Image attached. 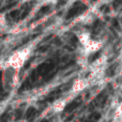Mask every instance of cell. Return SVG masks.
Segmentation results:
<instances>
[{
  "label": "cell",
  "instance_id": "6",
  "mask_svg": "<svg viewBox=\"0 0 122 122\" xmlns=\"http://www.w3.org/2000/svg\"><path fill=\"white\" fill-rule=\"evenodd\" d=\"M5 27H6L5 17H4V15H0V31H1V30H3Z\"/></svg>",
  "mask_w": 122,
  "mask_h": 122
},
{
  "label": "cell",
  "instance_id": "2",
  "mask_svg": "<svg viewBox=\"0 0 122 122\" xmlns=\"http://www.w3.org/2000/svg\"><path fill=\"white\" fill-rule=\"evenodd\" d=\"M2 86L5 90H11L16 85L18 84L19 80V72L16 70L12 69V67H2Z\"/></svg>",
  "mask_w": 122,
  "mask_h": 122
},
{
  "label": "cell",
  "instance_id": "5",
  "mask_svg": "<svg viewBox=\"0 0 122 122\" xmlns=\"http://www.w3.org/2000/svg\"><path fill=\"white\" fill-rule=\"evenodd\" d=\"M77 39H78V42L81 45V47H84L85 45L88 44L89 41L91 40V36H90V33L87 31H80L77 33Z\"/></svg>",
  "mask_w": 122,
  "mask_h": 122
},
{
  "label": "cell",
  "instance_id": "3",
  "mask_svg": "<svg viewBox=\"0 0 122 122\" xmlns=\"http://www.w3.org/2000/svg\"><path fill=\"white\" fill-rule=\"evenodd\" d=\"M102 46H103V43H102L101 41H95V40L91 39L88 44L82 47V54H84L85 57H88L91 54L100 51V49L102 48Z\"/></svg>",
  "mask_w": 122,
  "mask_h": 122
},
{
  "label": "cell",
  "instance_id": "4",
  "mask_svg": "<svg viewBox=\"0 0 122 122\" xmlns=\"http://www.w3.org/2000/svg\"><path fill=\"white\" fill-rule=\"evenodd\" d=\"M88 86V80L86 78H78L72 85V91L74 92H79V91H82L86 87Z\"/></svg>",
  "mask_w": 122,
  "mask_h": 122
},
{
  "label": "cell",
  "instance_id": "7",
  "mask_svg": "<svg viewBox=\"0 0 122 122\" xmlns=\"http://www.w3.org/2000/svg\"><path fill=\"white\" fill-rule=\"evenodd\" d=\"M58 0H39L40 4L42 5H47V4H53V3H56Z\"/></svg>",
  "mask_w": 122,
  "mask_h": 122
},
{
  "label": "cell",
  "instance_id": "1",
  "mask_svg": "<svg viewBox=\"0 0 122 122\" xmlns=\"http://www.w3.org/2000/svg\"><path fill=\"white\" fill-rule=\"evenodd\" d=\"M30 56H31V48L24 47V48L13 53L5 62L2 63L1 69L2 67H12V69L20 72V70L23 69V66L30 58Z\"/></svg>",
  "mask_w": 122,
  "mask_h": 122
},
{
  "label": "cell",
  "instance_id": "8",
  "mask_svg": "<svg viewBox=\"0 0 122 122\" xmlns=\"http://www.w3.org/2000/svg\"><path fill=\"white\" fill-rule=\"evenodd\" d=\"M42 122H48V121H46V120H43Z\"/></svg>",
  "mask_w": 122,
  "mask_h": 122
}]
</instances>
